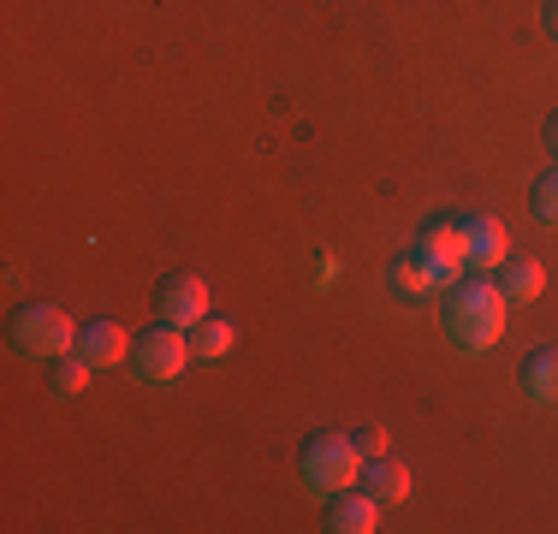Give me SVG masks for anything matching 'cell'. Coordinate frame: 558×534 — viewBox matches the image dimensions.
<instances>
[{"label": "cell", "mask_w": 558, "mask_h": 534, "mask_svg": "<svg viewBox=\"0 0 558 534\" xmlns=\"http://www.w3.org/2000/svg\"><path fill=\"white\" fill-rule=\"evenodd\" d=\"M505 291L494 286V279H451V298H446V315H440V327H446V339H451V351H463V356H482V351H494L499 344V332H505Z\"/></svg>", "instance_id": "6da1fadb"}, {"label": "cell", "mask_w": 558, "mask_h": 534, "mask_svg": "<svg viewBox=\"0 0 558 534\" xmlns=\"http://www.w3.org/2000/svg\"><path fill=\"white\" fill-rule=\"evenodd\" d=\"M191 356H196L191 332L172 327V320H161V327H149V332L131 339V368H137L143 386H179L184 368H191Z\"/></svg>", "instance_id": "7a4b0ae2"}, {"label": "cell", "mask_w": 558, "mask_h": 534, "mask_svg": "<svg viewBox=\"0 0 558 534\" xmlns=\"http://www.w3.org/2000/svg\"><path fill=\"white\" fill-rule=\"evenodd\" d=\"M363 475V451L351 434H322L303 446V487L310 493H344Z\"/></svg>", "instance_id": "3957f363"}, {"label": "cell", "mask_w": 558, "mask_h": 534, "mask_svg": "<svg viewBox=\"0 0 558 534\" xmlns=\"http://www.w3.org/2000/svg\"><path fill=\"white\" fill-rule=\"evenodd\" d=\"M12 344L24 356H65V351H77V320L60 303H24L12 315Z\"/></svg>", "instance_id": "277c9868"}, {"label": "cell", "mask_w": 558, "mask_h": 534, "mask_svg": "<svg viewBox=\"0 0 558 534\" xmlns=\"http://www.w3.org/2000/svg\"><path fill=\"white\" fill-rule=\"evenodd\" d=\"M416 256L428 262L446 286H451V279H463V267H470V256H463V226L458 220H434L428 232L416 238Z\"/></svg>", "instance_id": "5b68a950"}, {"label": "cell", "mask_w": 558, "mask_h": 534, "mask_svg": "<svg viewBox=\"0 0 558 534\" xmlns=\"http://www.w3.org/2000/svg\"><path fill=\"white\" fill-rule=\"evenodd\" d=\"M155 310H161V320H172V327L191 332L196 320L208 315V286L196 274H172L167 286H161V298H155Z\"/></svg>", "instance_id": "8992f818"}, {"label": "cell", "mask_w": 558, "mask_h": 534, "mask_svg": "<svg viewBox=\"0 0 558 534\" xmlns=\"http://www.w3.org/2000/svg\"><path fill=\"white\" fill-rule=\"evenodd\" d=\"M380 511H387V505H380L375 493L344 487V493H333V505H327V529H333V534H375Z\"/></svg>", "instance_id": "52a82bcc"}, {"label": "cell", "mask_w": 558, "mask_h": 534, "mask_svg": "<svg viewBox=\"0 0 558 534\" xmlns=\"http://www.w3.org/2000/svg\"><path fill=\"white\" fill-rule=\"evenodd\" d=\"M463 256H470V267H499L505 256H511V244H505V226L494 220V214H463Z\"/></svg>", "instance_id": "ba28073f"}, {"label": "cell", "mask_w": 558, "mask_h": 534, "mask_svg": "<svg viewBox=\"0 0 558 534\" xmlns=\"http://www.w3.org/2000/svg\"><path fill=\"white\" fill-rule=\"evenodd\" d=\"M77 351L96 368H119L131 356V332L119 320H89V327H77Z\"/></svg>", "instance_id": "9c48e42d"}, {"label": "cell", "mask_w": 558, "mask_h": 534, "mask_svg": "<svg viewBox=\"0 0 558 534\" xmlns=\"http://www.w3.org/2000/svg\"><path fill=\"white\" fill-rule=\"evenodd\" d=\"M356 487L375 493L380 505H404V499H410V470H404L398 458H368L363 475H356Z\"/></svg>", "instance_id": "30bf717a"}, {"label": "cell", "mask_w": 558, "mask_h": 534, "mask_svg": "<svg viewBox=\"0 0 558 534\" xmlns=\"http://www.w3.org/2000/svg\"><path fill=\"white\" fill-rule=\"evenodd\" d=\"M499 267H505V274H499L505 303H535L541 291H547V267H541L535 256H505Z\"/></svg>", "instance_id": "8fae6325"}, {"label": "cell", "mask_w": 558, "mask_h": 534, "mask_svg": "<svg viewBox=\"0 0 558 534\" xmlns=\"http://www.w3.org/2000/svg\"><path fill=\"white\" fill-rule=\"evenodd\" d=\"M523 392L535 398V404H558V344H541L523 363Z\"/></svg>", "instance_id": "7c38bea8"}, {"label": "cell", "mask_w": 558, "mask_h": 534, "mask_svg": "<svg viewBox=\"0 0 558 534\" xmlns=\"http://www.w3.org/2000/svg\"><path fill=\"white\" fill-rule=\"evenodd\" d=\"M387 279H392V291H398V298H428V291H440V286H446V279L434 274V267L422 262L416 250H410V256H398Z\"/></svg>", "instance_id": "4fadbf2b"}, {"label": "cell", "mask_w": 558, "mask_h": 534, "mask_svg": "<svg viewBox=\"0 0 558 534\" xmlns=\"http://www.w3.org/2000/svg\"><path fill=\"white\" fill-rule=\"evenodd\" d=\"M232 339H238V327H232V320H215V315H203L191 327V351L203 356V363H220V356L232 351Z\"/></svg>", "instance_id": "5bb4252c"}, {"label": "cell", "mask_w": 558, "mask_h": 534, "mask_svg": "<svg viewBox=\"0 0 558 534\" xmlns=\"http://www.w3.org/2000/svg\"><path fill=\"white\" fill-rule=\"evenodd\" d=\"M529 203H535V220L541 226H558V167L535 184V191H529Z\"/></svg>", "instance_id": "9a60e30c"}, {"label": "cell", "mask_w": 558, "mask_h": 534, "mask_svg": "<svg viewBox=\"0 0 558 534\" xmlns=\"http://www.w3.org/2000/svg\"><path fill=\"white\" fill-rule=\"evenodd\" d=\"M351 439H356V451H363V463H368V458H387V427L368 422L363 434H351Z\"/></svg>", "instance_id": "2e32d148"}, {"label": "cell", "mask_w": 558, "mask_h": 534, "mask_svg": "<svg viewBox=\"0 0 558 534\" xmlns=\"http://www.w3.org/2000/svg\"><path fill=\"white\" fill-rule=\"evenodd\" d=\"M547 149H553V160H558V113L547 119Z\"/></svg>", "instance_id": "e0dca14e"}, {"label": "cell", "mask_w": 558, "mask_h": 534, "mask_svg": "<svg viewBox=\"0 0 558 534\" xmlns=\"http://www.w3.org/2000/svg\"><path fill=\"white\" fill-rule=\"evenodd\" d=\"M547 31H553V43H558V0L547 7Z\"/></svg>", "instance_id": "ac0fdd59"}]
</instances>
